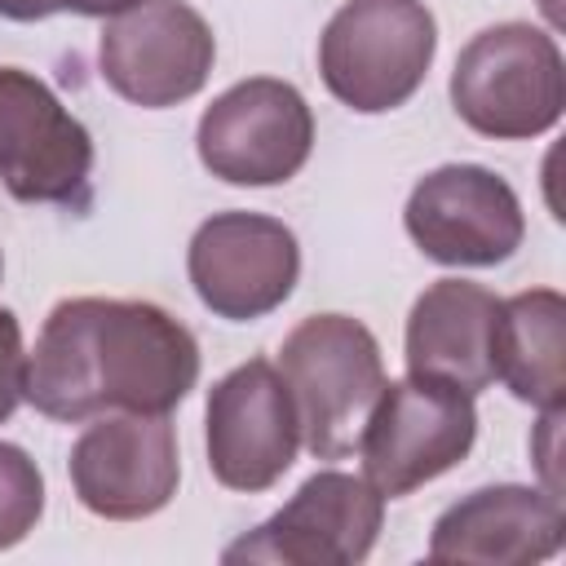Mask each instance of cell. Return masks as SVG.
I'll return each instance as SVG.
<instances>
[{"mask_svg":"<svg viewBox=\"0 0 566 566\" xmlns=\"http://www.w3.org/2000/svg\"><path fill=\"white\" fill-rule=\"evenodd\" d=\"M199 380V340L150 301H57L27 354V402L49 420L168 416Z\"/></svg>","mask_w":566,"mask_h":566,"instance_id":"cell-1","label":"cell"},{"mask_svg":"<svg viewBox=\"0 0 566 566\" xmlns=\"http://www.w3.org/2000/svg\"><path fill=\"white\" fill-rule=\"evenodd\" d=\"M44 513V473L40 464L13 447L0 442V553L22 544Z\"/></svg>","mask_w":566,"mask_h":566,"instance_id":"cell-17","label":"cell"},{"mask_svg":"<svg viewBox=\"0 0 566 566\" xmlns=\"http://www.w3.org/2000/svg\"><path fill=\"white\" fill-rule=\"evenodd\" d=\"M455 115L495 142H526L557 128L566 106V62L557 40L531 22L478 31L451 71Z\"/></svg>","mask_w":566,"mask_h":566,"instance_id":"cell-3","label":"cell"},{"mask_svg":"<svg viewBox=\"0 0 566 566\" xmlns=\"http://www.w3.org/2000/svg\"><path fill=\"white\" fill-rule=\"evenodd\" d=\"M473 438H478L473 394L407 371L402 380H385L363 424L358 438L363 478L385 500H402L416 486L455 469L473 451Z\"/></svg>","mask_w":566,"mask_h":566,"instance_id":"cell-5","label":"cell"},{"mask_svg":"<svg viewBox=\"0 0 566 566\" xmlns=\"http://www.w3.org/2000/svg\"><path fill=\"white\" fill-rule=\"evenodd\" d=\"M500 301L482 283L438 279L429 283L407 314V371L482 394L495 385L491 336Z\"/></svg>","mask_w":566,"mask_h":566,"instance_id":"cell-15","label":"cell"},{"mask_svg":"<svg viewBox=\"0 0 566 566\" xmlns=\"http://www.w3.org/2000/svg\"><path fill=\"white\" fill-rule=\"evenodd\" d=\"M181 482L177 429L168 416L111 411L71 447V486L75 500L106 522H137L159 513Z\"/></svg>","mask_w":566,"mask_h":566,"instance_id":"cell-9","label":"cell"},{"mask_svg":"<svg viewBox=\"0 0 566 566\" xmlns=\"http://www.w3.org/2000/svg\"><path fill=\"white\" fill-rule=\"evenodd\" d=\"M27 398V349H22V327L18 314L0 305V424L18 411Z\"/></svg>","mask_w":566,"mask_h":566,"instance_id":"cell-18","label":"cell"},{"mask_svg":"<svg viewBox=\"0 0 566 566\" xmlns=\"http://www.w3.org/2000/svg\"><path fill=\"white\" fill-rule=\"evenodd\" d=\"M217 62L212 27L186 0H142L115 13L97 40L102 80L133 106L164 111L195 97Z\"/></svg>","mask_w":566,"mask_h":566,"instance_id":"cell-7","label":"cell"},{"mask_svg":"<svg viewBox=\"0 0 566 566\" xmlns=\"http://www.w3.org/2000/svg\"><path fill=\"white\" fill-rule=\"evenodd\" d=\"M199 164L230 186H283L314 150V111L296 84L252 75L199 115Z\"/></svg>","mask_w":566,"mask_h":566,"instance_id":"cell-6","label":"cell"},{"mask_svg":"<svg viewBox=\"0 0 566 566\" xmlns=\"http://www.w3.org/2000/svg\"><path fill=\"white\" fill-rule=\"evenodd\" d=\"M411 243L438 265H500L522 248L517 190L482 164H442L416 181L402 208Z\"/></svg>","mask_w":566,"mask_h":566,"instance_id":"cell-8","label":"cell"},{"mask_svg":"<svg viewBox=\"0 0 566 566\" xmlns=\"http://www.w3.org/2000/svg\"><path fill=\"white\" fill-rule=\"evenodd\" d=\"M385 495L354 473L318 469L301 491L265 517L252 535L234 539L226 562H283V566H354L376 548Z\"/></svg>","mask_w":566,"mask_h":566,"instance_id":"cell-10","label":"cell"},{"mask_svg":"<svg viewBox=\"0 0 566 566\" xmlns=\"http://www.w3.org/2000/svg\"><path fill=\"white\" fill-rule=\"evenodd\" d=\"M195 296L230 323L274 314L301 274L296 234L265 212H217L208 217L186 252Z\"/></svg>","mask_w":566,"mask_h":566,"instance_id":"cell-12","label":"cell"},{"mask_svg":"<svg viewBox=\"0 0 566 566\" xmlns=\"http://www.w3.org/2000/svg\"><path fill=\"white\" fill-rule=\"evenodd\" d=\"M0 279H4V256H0Z\"/></svg>","mask_w":566,"mask_h":566,"instance_id":"cell-21","label":"cell"},{"mask_svg":"<svg viewBox=\"0 0 566 566\" xmlns=\"http://www.w3.org/2000/svg\"><path fill=\"white\" fill-rule=\"evenodd\" d=\"M562 336H566V301L553 287H531L500 301L491 363L495 380L531 407H562Z\"/></svg>","mask_w":566,"mask_h":566,"instance_id":"cell-16","label":"cell"},{"mask_svg":"<svg viewBox=\"0 0 566 566\" xmlns=\"http://www.w3.org/2000/svg\"><path fill=\"white\" fill-rule=\"evenodd\" d=\"M208 469L230 491H270L296 460L301 424L270 358H248L208 389Z\"/></svg>","mask_w":566,"mask_h":566,"instance_id":"cell-13","label":"cell"},{"mask_svg":"<svg viewBox=\"0 0 566 566\" xmlns=\"http://www.w3.org/2000/svg\"><path fill=\"white\" fill-rule=\"evenodd\" d=\"M93 172L88 128L57 93L22 71L0 66V181L22 203H84Z\"/></svg>","mask_w":566,"mask_h":566,"instance_id":"cell-11","label":"cell"},{"mask_svg":"<svg viewBox=\"0 0 566 566\" xmlns=\"http://www.w3.org/2000/svg\"><path fill=\"white\" fill-rule=\"evenodd\" d=\"M438 53L424 0H345L318 35V75L358 115H385L416 97Z\"/></svg>","mask_w":566,"mask_h":566,"instance_id":"cell-4","label":"cell"},{"mask_svg":"<svg viewBox=\"0 0 566 566\" xmlns=\"http://www.w3.org/2000/svg\"><path fill=\"white\" fill-rule=\"evenodd\" d=\"M279 376L292 394L305 451L314 460H345L385 389L376 336L349 314H314L283 336Z\"/></svg>","mask_w":566,"mask_h":566,"instance_id":"cell-2","label":"cell"},{"mask_svg":"<svg viewBox=\"0 0 566 566\" xmlns=\"http://www.w3.org/2000/svg\"><path fill=\"white\" fill-rule=\"evenodd\" d=\"M62 13V0H0V18L9 22H44Z\"/></svg>","mask_w":566,"mask_h":566,"instance_id":"cell-19","label":"cell"},{"mask_svg":"<svg viewBox=\"0 0 566 566\" xmlns=\"http://www.w3.org/2000/svg\"><path fill=\"white\" fill-rule=\"evenodd\" d=\"M566 539L562 495L539 486H482L455 500L429 535L433 562H486V566H522L544 562Z\"/></svg>","mask_w":566,"mask_h":566,"instance_id":"cell-14","label":"cell"},{"mask_svg":"<svg viewBox=\"0 0 566 566\" xmlns=\"http://www.w3.org/2000/svg\"><path fill=\"white\" fill-rule=\"evenodd\" d=\"M133 4H142V0H62V9H71L80 18H115Z\"/></svg>","mask_w":566,"mask_h":566,"instance_id":"cell-20","label":"cell"}]
</instances>
